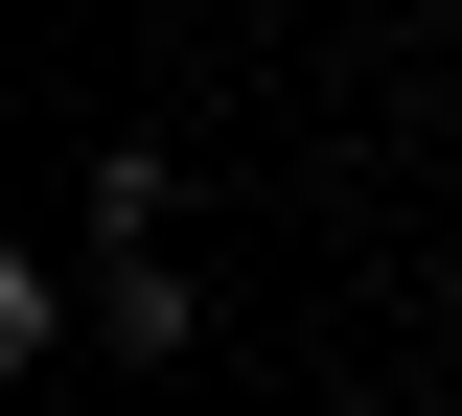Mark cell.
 Returning <instances> with one entry per match:
<instances>
[{
  "label": "cell",
  "instance_id": "1",
  "mask_svg": "<svg viewBox=\"0 0 462 416\" xmlns=\"http://www.w3.org/2000/svg\"><path fill=\"white\" fill-rule=\"evenodd\" d=\"M93 347L116 370H185V278H162V254H93Z\"/></svg>",
  "mask_w": 462,
  "mask_h": 416
},
{
  "label": "cell",
  "instance_id": "2",
  "mask_svg": "<svg viewBox=\"0 0 462 416\" xmlns=\"http://www.w3.org/2000/svg\"><path fill=\"white\" fill-rule=\"evenodd\" d=\"M162 208H185V162H162V139H116V162H93V254H162Z\"/></svg>",
  "mask_w": 462,
  "mask_h": 416
}]
</instances>
